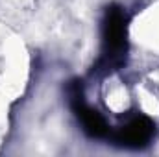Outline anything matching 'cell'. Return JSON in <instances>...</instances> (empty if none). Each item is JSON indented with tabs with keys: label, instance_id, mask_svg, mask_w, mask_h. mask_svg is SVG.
Wrapping results in <instances>:
<instances>
[{
	"label": "cell",
	"instance_id": "cell-1",
	"mask_svg": "<svg viewBox=\"0 0 159 157\" xmlns=\"http://www.w3.org/2000/svg\"><path fill=\"white\" fill-rule=\"evenodd\" d=\"M141 32H143L146 43L159 46V11H152V13L143 20Z\"/></svg>",
	"mask_w": 159,
	"mask_h": 157
},
{
	"label": "cell",
	"instance_id": "cell-2",
	"mask_svg": "<svg viewBox=\"0 0 159 157\" xmlns=\"http://www.w3.org/2000/svg\"><path fill=\"white\" fill-rule=\"evenodd\" d=\"M126 104H128V96H126V91H124V89L117 87L115 91H111V92H109L107 105H109L111 109L120 111V109H124V107H126Z\"/></svg>",
	"mask_w": 159,
	"mask_h": 157
}]
</instances>
